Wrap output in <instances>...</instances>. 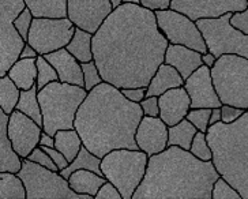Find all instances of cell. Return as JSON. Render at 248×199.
Instances as JSON below:
<instances>
[{
    "mask_svg": "<svg viewBox=\"0 0 248 199\" xmlns=\"http://www.w3.org/2000/svg\"><path fill=\"white\" fill-rule=\"evenodd\" d=\"M33 21H34V15L31 14V11L28 7L25 8L14 21L15 28L19 31V34L22 36V38L26 43H28V38H29V31L31 29Z\"/></svg>",
    "mask_w": 248,
    "mask_h": 199,
    "instance_id": "74e56055",
    "label": "cell"
},
{
    "mask_svg": "<svg viewBox=\"0 0 248 199\" xmlns=\"http://www.w3.org/2000/svg\"><path fill=\"white\" fill-rule=\"evenodd\" d=\"M34 18H67L68 0H25Z\"/></svg>",
    "mask_w": 248,
    "mask_h": 199,
    "instance_id": "d4e9b609",
    "label": "cell"
},
{
    "mask_svg": "<svg viewBox=\"0 0 248 199\" xmlns=\"http://www.w3.org/2000/svg\"><path fill=\"white\" fill-rule=\"evenodd\" d=\"M40 55H38V52L29 44V43H26L25 46H23L22 52H21V58L19 59H37Z\"/></svg>",
    "mask_w": 248,
    "mask_h": 199,
    "instance_id": "7dc6e473",
    "label": "cell"
},
{
    "mask_svg": "<svg viewBox=\"0 0 248 199\" xmlns=\"http://www.w3.org/2000/svg\"><path fill=\"white\" fill-rule=\"evenodd\" d=\"M221 176L213 161H203L179 146L149 157L146 175L132 199H212Z\"/></svg>",
    "mask_w": 248,
    "mask_h": 199,
    "instance_id": "3957f363",
    "label": "cell"
},
{
    "mask_svg": "<svg viewBox=\"0 0 248 199\" xmlns=\"http://www.w3.org/2000/svg\"><path fill=\"white\" fill-rule=\"evenodd\" d=\"M231 23H232V26H234L236 29H239L244 34L248 36V6L243 11L233 13L232 18H231Z\"/></svg>",
    "mask_w": 248,
    "mask_h": 199,
    "instance_id": "7bdbcfd3",
    "label": "cell"
},
{
    "mask_svg": "<svg viewBox=\"0 0 248 199\" xmlns=\"http://www.w3.org/2000/svg\"><path fill=\"white\" fill-rule=\"evenodd\" d=\"M83 86L56 81L38 90V100L43 112V128L55 135L59 130L75 128V118L82 103L88 97Z\"/></svg>",
    "mask_w": 248,
    "mask_h": 199,
    "instance_id": "5b68a950",
    "label": "cell"
},
{
    "mask_svg": "<svg viewBox=\"0 0 248 199\" xmlns=\"http://www.w3.org/2000/svg\"><path fill=\"white\" fill-rule=\"evenodd\" d=\"M0 199H28V191L18 173L0 172Z\"/></svg>",
    "mask_w": 248,
    "mask_h": 199,
    "instance_id": "f1b7e54d",
    "label": "cell"
},
{
    "mask_svg": "<svg viewBox=\"0 0 248 199\" xmlns=\"http://www.w3.org/2000/svg\"><path fill=\"white\" fill-rule=\"evenodd\" d=\"M113 10L110 0H68L67 18L77 28L94 34Z\"/></svg>",
    "mask_w": 248,
    "mask_h": 199,
    "instance_id": "4fadbf2b",
    "label": "cell"
},
{
    "mask_svg": "<svg viewBox=\"0 0 248 199\" xmlns=\"http://www.w3.org/2000/svg\"><path fill=\"white\" fill-rule=\"evenodd\" d=\"M66 49L73 56L79 60L80 63H88L94 60L93 55V34L89 33L86 30L77 28L74 37L68 43Z\"/></svg>",
    "mask_w": 248,
    "mask_h": 199,
    "instance_id": "484cf974",
    "label": "cell"
},
{
    "mask_svg": "<svg viewBox=\"0 0 248 199\" xmlns=\"http://www.w3.org/2000/svg\"><path fill=\"white\" fill-rule=\"evenodd\" d=\"M140 108L143 111V116H160V100L157 96H146L140 103Z\"/></svg>",
    "mask_w": 248,
    "mask_h": 199,
    "instance_id": "ab89813d",
    "label": "cell"
},
{
    "mask_svg": "<svg viewBox=\"0 0 248 199\" xmlns=\"http://www.w3.org/2000/svg\"><path fill=\"white\" fill-rule=\"evenodd\" d=\"M125 98H128L132 103L140 104L145 97L147 96V88H128V89H120Z\"/></svg>",
    "mask_w": 248,
    "mask_h": 199,
    "instance_id": "ee69618b",
    "label": "cell"
},
{
    "mask_svg": "<svg viewBox=\"0 0 248 199\" xmlns=\"http://www.w3.org/2000/svg\"><path fill=\"white\" fill-rule=\"evenodd\" d=\"M233 13L218 18H202L197 25L203 34L207 51L218 59L222 55H239L248 58V36L231 23Z\"/></svg>",
    "mask_w": 248,
    "mask_h": 199,
    "instance_id": "9c48e42d",
    "label": "cell"
},
{
    "mask_svg": "<svg viewBox=\"0 0 248 199\" xmlns=\"http://www.w3.org/2000/svg\"><path fill=\"white\" fill-rule=\"evenodd\" d=\"M53 137H55V148L66 155L68 162H73L83 146V140L80 138L79 133L75 128L59 130Z\"/></svg>",
    "mask_w": 248,
    "mask_h": 199,
    "instance_id": "4316f807",
    "label": "cell"
},
{
    "mask_svg": "<svg viewBox=\"0 0 248 199\" xmlns=\"http://www.w3.org/2000/svg\"><path fill=\"white\" fill-rule=\"evenodd\" d=\"M82 70H83V79H85V86L83 88L86 89L88 92L93 90L95 86H98L100 83L104 82L101 73H100L94 60L88 61V63H82Z\"/></svg>",
    "mask_w": 248,
    "mask_h": 199,
    "instance_id": "8d00e7d4",
    "label": "cell"
},
{
    "mask_svg": "<svg viewBox=\"0 0 248 199\" xmlns=\"http://www.w3.org/2000/svg\"><path fill=\"white\" fill-rule=\"evenodd\" d=\"M78 169H89L93 170L95 173L102 175L101 158H100L98 155L93 154V153L83 145L82 149H80L79 154L75 157V160H74L73 162L68 164V167H67L66 169L60 170V173L68 180V177L71 176V173H74L75 170ZM102 176H104V175H102Z\"/></svg>",
    "mask_w": 248,
    "mask_h": 199,
    "instance_id": "f546056e",
    "label": "cell"
},
{
    "mask_svg": "<svg viewBox=\"0 0 248 199\" xmlns=\"http://www.w3.org/2000/svg\"><path fill=\"white\" fill-rule=\"evenodd\" d=\"M212 199H243L240 192L231 184L225 177L219 176L214 183L212 192Z\"/></svg>",
    "mask_w": 248,
    "mask_h": 199,
    "instance_id": "e575fe53",
    "label": "cell"
},
{
    "mask_svg": "<svg viewBox=\"0 0 248 199\" xmlns=\"http://www.w3.org/2000/svg\"><path fill=\"white\" fill-rule=\"evenodd\" d=\"M77 26L68 18H34L29 31V43L38 55L66 48L74 37Z\"/></svg>",
    "mask_w": 248,
    "mask_h": 199,
    "instance_id": "8fae6325",
    "label": "cell"
},
{
    "mask_svg": "<svg viewBox=\"0 0 248 199\" xmlns=\"http://www.w3.org/2000/svg\"><path fill=\"white\" fill-rule=\"evenodd\" d=\"M212 77L221 103L248 111V58L222 55L212 68Z\"/></svg>",
    "mask_w": 248,
    "mask_h": 199,
    "instance_id": "52a82bcc",
    "label": "cell"
},
{
    "mask_svg": "<svg viewBox=\"0 0 248 199\" xmlns=\"http://www.w3.org/2000/svg\"><path fill=\"white\" fill-rule=\"evenodd\" d=\"M45 59L58 71L59 81L63 83L77 85V86H85L82 63L67 51L66 48L46 53Z\"/></svg>",
    "mask_w": 248,
    "mask_h": 199,
    "instance_id": "d6986e66",
    "label": "cell"
},
{
    "mask_svg": "<svg viewBox=\"0 0 248 199\" xmlns=\"http://www.w3.org/2000/svg\"><path fill=\"white\" fill-rule=\"evenodd\" d=\"M123 3H127V4H140V0H123Z\"/></svg>",
    "mask_w": 248,
    "mask_h": 199,
    "instance_id": "f5cc1de1",
    "label": "cell"
},
{
    "mask_svg": "<svg viewBox=\"0 0 248 199\" xmlns=\"http://www.w3.org/2000/svg\"><path fill=\"white\" fill-rule=\"evenodd\" d=\"M29 158L30 161L33 162H37V164H40V165H43L45 168H48V169H52V170H59L58 165L53 162L52 160V157L46 152H45L44 149L41 148V146H37L31 153L29 154ZM60 172V170H59Z\"/></svg>",
    "mask_w": 248,
    "mask_h": 199,
    "instance_id": "f35d334b",
    "label": "cell"
},
{
    "mask_svg": "<svg viewBox=\"0 0 248 199\" xmlns=\"http://www.w3.org/2000/svg\"><path fill=\"white\" fill-rule=\"evenodd\" d=\"M142 118L140 104L125 98L112 83L102 82L88 93L74 127L83 145L102 158L115 149H138L135 134Z\"/></svg>",
    "mask_w": 248,
    "mask_h": 199,
    "instance_id": "7a4b0ae2",
    "label": "cell"
},
{
    "mask_svg": "<svg viewBox=\"0 0 248 199\" xmlns=\"http://www.w3.org/2000/svg\"><path fill=\"white\" fill-rule=\"evenodd\" d=\"M40 146H46V148H55V137L45 133L43 130L41 134V139H40Z\"/></svg>",
    "mask_w": 248,
    "mask_h": 199,
    "instance_id": "c3c4849f",
    "label": "cell"
},
{
    "mask_svg": "<svg viewBox=\"0 0 248 199\" xmlns=\"http://www.w3.org/2000/svg\"><path fill=\"white\" fill-rule=\"evenodd\" d=\"M37 71H38V74H37V88H38V90H41L52 82L59 81L58 71L43 55H40L37 58Z\"/></svg>",
    "mask_w": 248,
    "mask_h": 199,
    "instance_id": "d6a6232c",
    "label": "cell"
},
{
    "mask_svg": "<svg viewBox=\"0 0 248 199\" xmlns=\"http://www.w3.org/2000/svg\"><path fill=\"white\" fill-rule=\"evenodd\" d=\"M247 6L248 0H172L170 8L190 16L192 21H198L243 11Z\"/></svg>",
    "mask_w": 248,
    "mask_h": 199,
    "instance_id": "9a60e30c",
    "label": "cell"
},
{
    "mask_svg": "<svg viewBox=\"0 0 248 199\" xmlns=\"http://www.w3.org/2000/svg\"><path fill=\"white\" fill-rule=\"evenodd\" d=\"M222 120L221 116V107L218 108H212V115H210V125H214Z\"/></svg>",
    "mask_w": 248,
    "mask_h": 199,
    "instance_id": "f907efd6",
    "label": "cell"
},
{
    "mask_svg": "<svg viewBox=\"0 0 248 199\" xmlns=\"http://www.w3.org/2000/svg\"><path fill=\"white\" fill-rule=\"evenodd\" d=\"M41 148L44 149L45 152L48 153V154L51 155L52 160H53V162L58 165L59 170H63L66 169L67 167H68V160L66 158V155L63 154L62 152H59L58 149L56 148H46V146H41Z\"/></svg>",
    "mask_w": 248,
    "mask_h": 199,
    "instance_id": "f6af8a7d",
    "label": "cell"
},
{
    "mask_svg": "<svg viewBox=\"0 0 248 199\" xmlns=\"http://www.w3.org/2000/svg\"><path fill=\"white\" fill-rule=\"evenodd\" d=\"M160 118L168 127L180 123L191 109V97L184 86L170 89L158 97Z\"/></svg>",
    "mask_w": 248,
    "mask_h": 199,
    "instance_id": "ac0fdd59",
    "label": "cell"
},
{
    "mask_svg": "<svg viewBox=\"0 0 248 199\" xmlns=\"http://www.w3.org/2000/svg\"><path fill=\"white\" fill-rule=\"evenodd\" d=\"M107 182V177L89 169H78L68 177L70 187L78 194H86L94 198L101 185Z\"/></svg>",
    "mask_w": 248,
    "mask_h": 199,
    "instance_id": "603a6c76",
    "label": "cell"
},
{
    "mask_svg": "<svg viewBox=\"0 0 248 199\" xmlns=\"http://www.w3.org/2000/svg\"><path fill=\"white\" fill-rule=\"evenodd\" d=\"M10 115L0 109V172L18 173L22 168L23 158L15 152L8 137Z\"/></svg>",
    "mask_w": 248,
    "mask_h": 199,
    "instance_id": "44dd1931",
    "label": "cell"
},
{
    "mask_svg": "<svg viewBox=\"0 0 248 199\" xmlns=\"http://www.w3.org/2000/svg\"><path fill=\"white\" fill-rule=\"evenodd\" d=\"M18 175L25 183L28 199H94L74 191L68 180L59 170L48 169L29 158H23Z\"/></svg>",
    "mask_w": 248,
    "mask_h": 199,
    "instance_id": "ba28073f",
    "label": "cell"
},
{
    "mask_svg": "<svg viewBox=\"0 0 248 199\" xmlns=\"http://www.w3.org/2000/svg\"><path fill=\"white\" fill-rule=\"evenodd\" d=\"M16 109L28 115L40 125H43V112H41V105H40V100H38L37 85L29 90L21 92V98L16 105Z\"/></svg>",
    "mask_w": 248,
    "mask_h": 199,
    "instance_id": "1f68e13d",
    "label": "cell"
},
{
    "mask_svg": "<svg viewBox=\"0 0 248 199\" xmlns=\"http://www.w3.org/2000/svg\"><path fill=\"white\" fill-rule=\"evenodd\" d=\"M94 199H123V195L116 185L107 180L98 190Z\"/></svg>",
    "mask_w": 248,
    "mask_h": 199,
    "instance_id": "b9f144b4",
    "label": "cell"
},
{
    "mask_svg": "<svg viewBox=\"0 0 248 199\" xmlns=\"http://www.w3.org/2000/svg\"><path fill=\"white\" fill-rule=\"evenodd\" d=\"M184 86V78L175 67L162 63L147 86V96L160 97L170 89Z\"/></svg>",
    "mask_w": 248,
    "mask_h": 199,
    "instance_id": "7402d4cb",
    "label": "cell"
},
{
    "mask_svg": "<svg viewBox=\"0 0 248 199\" xmlns=\"http://www.w3.org/2000/svg\"><path fill=\"white\" fill-rule=\"evenodd\" d=\"M184 88L191 97V108H218L222 105L210 67H199L184 81Z\"/></svg>",
    "mask_w": 248,
    "mask_h": 199,
    "instance_id": "2e32d148",
    "label": "cell"
},
{
    "mask_svg": "<svg viewBox=\"0 0 248 199\" xmlns=\"http://www.w3.org/2000/svg\"><path fill=\"white\" fill-rule=\"evenodd\" d=\"M149 155L139 149H115L101 158V172L122 192L123 199H132L146 175Z\"/></svg>",
    "mask_w": 248,
    "mask_h": 199,
    "instance_id": "8992f818",
    "label": "cell"
},
{
    "mask_svg": "<svg viewBox=\"0 0 248 199\" xmlns=\"http://www.w3.org/2000/svg\"><path fill=\"white\" fill-rule=\"evenodd\" d=\"M168 130L169 127L160 116H143L135 134L138 149L149 157L164 152L168 148Z\"/></svg>",
    "mask_w": 248,
    "mask_h": 199,
    "instance_id": "e0dca14e",
    "label": "cell"
},
{
    "mask_svg": "<svg viewBox=\"0 0 248 199\" xmlns=\"http://www.w3.org/2000/svg\"><path fill=\"white\" fill-rule=\"evenodd\" d=\"M37 59H18L7 75L21 90H29L37 85Z\"/></svg>",
    "mask_w": 248,
    "mask_h": 199,
    "instance_id": "cb8c5ba5",
    "label": "cell"
},
{
    "mask_svg": "<svg viewBox=\"0 0 248 199\" xmlns=\"http://www.w3.org/2000/svg\"><path fill=\"white\" fill-rule=\"evenodd\" d=\"M110 1H112V6H113V8L119 7V6L123 3V0H110Z\"/></svg>",
    "mask_w": 248,
    "mask_h": 199,
    "instance_id": "816d5d0a",
    "label": "cell"
},
{
    "mask_svg": "<svg viewBox=\"0 0 248 199\" xmlns=\"http://www.w3.org/2000/svg\"><path fill=\"white\" fill-rule=\"evenodd\" d=\"M206 134L218 173L248 199V111L233 123L210 125Z\"/></svg>",
    "mask_w": 248,
    "mask_h": 199,
    "instance_id": "277c9868",
    "label": "cell"
},
{
    "mask_svg": "<svg viewBox=\"0 0 248 199\" xmlns=\"http://www.w3.org/2000/svg\"><path fill=\"white\" fill-rule=\"evenodd\" d=\"M172 0H140V6L152 10V11H160V10H168L170 8Z\"/></svg>",
    "mask_w": 248,
    "mask_h": 199,
    "instance_id": "bcb514c9",
    "label": "cell"
},
{
    "mask_svg": "<svg viewBox=\"0 0 248 199\" xmlns=\"http://www.w3.org/2000/svg\"><path fill=\"white\" fill-rule=\"evenodd\" d=\"M25 8V0H0V77L7 75L26 44L14 25Z\"/></svg>",
    "mask_w": 248,
    "mask_h": 199,
    "instance_id": "30bf717a",
    "label": "cell"
},
{
    "mask_svg": "<svg viewBox=\"0 0 248 199\" xmlns=\"http://www.w3.org/2000/svg\"><path fill=\"white\" fill-rule=\"evenodd\" d=\"M190 152L195 157H198L199 160L213 161V150L210 148V145H209V140H207V134L198 131L195 138L192 140Z\"/></svg>",
    "mask_w": 248,
    "mask_h": 199,
    "instance_id": "836d02e7",
    "label": "cell"
},
{
    "mask_svg": "<svg viewBox=\"0 0 248 199\" xmlns=\"http://www.w3.org/2000/svg\"><path fill=\"white\" fill-rule=\"evenodd\" d=\"M202 60H203V64L204 66L210 67L213 68L214 64L217 63V58H216V55H213L212 52H206V53H202Z\"/></svg>",
    "mask_w": 248,
    "mask_h": 199,
    "instance_id": "681fc988",
    "label": "cell"
},
{
    "mask_svg": "<svg viewBox=\"0 0 248 199\" xmlns=\"http://www.w3.org/2000/svg\"><path fill=\"white\" fill-rule=\"evenodd\" d=\"M164 63L175 67L180 73L184 81L190 77L194 71H197L199 67L203 66L202 53L195 51L192 48H188L186 45L169 44L165 52Z\"/></svg>",
    "mask_w": 248,
    "mask_h": 199,
    "instance_id": "ffe728a7",
    "label": "cell"
},
{
    "mask_svg": "<svg viewBox=\"0 0 248 199\" xmlns=\"http://www.w3.org/2000/svg\"><path fill=\"white\" fill-rule=\"evenodd\" d=\"M43 125L36 123L28 115L15 109L8 119V137L14 146L15 152L22 158H28L29 154L40 146L43 134Z\"/></svg>",
    "mask_w": 248,
    "mask_h": 199,
    "instance_id": "5bb4252c",
    "label": "cell"
},
{
    "mask_svg": "<svg viewBox=\"0 0 248 199\" xmlns=\"http://www.w3.org/2000/svg\"><path fill=\"white\" fill-rule=\"evenodd\" d=\"M210 115L212 108H191L187 118L198 128V131L207 133L210 127Z\"/></svg>",
    "mask_w": 248,
    "mask_h": 199,
    "instance_id": "d590c367",
    "label": "cell"
},
{
    "mask_svg": "<svg viewBox=\"0 0 248 199\" xmlns=\"http://www.w3.org/2000/svg\"><path fill=\"white\" fill-rule=\"evenodd\" d=\"M197 133V127L188 119H183L180 123L169 127L168 146H179L184 150H190Z\"/></svg>",
    "mask_w": 248,
    "mask_h": 199,
    "instance_id": "83f0119b",
    "label": "cell"
},
{
    "mask_svg": "<svg viewBox=\"0 0 248 199\" xmlns=\"http://www.w3.org/2000/svg\"><path fill=\"white\" fill-rule=\"evenodd\" d=\"M168 45L155 13L140 4L122 3L93 34V55L102 79L119 89L147 88Z\"/></svg>",
    "mask_w": 248,
    "mask_h": 199,
    "instance_id": "6da1fadb",
    "label": "cell"
},
{
    "mask_svg": "<svg viewBox=\"0 0 248 199\" xmlns=\"http://www.w3.org/2000/svg\"><path fill=\"white\" fill-rule=\"evenodd\" d=\"M246 112V109L243 108H237V107H233V105H228V104H222L221 105V116H222V123H233L237 119L240 118L241 115Z\"/></svg>",
    "mask_w": 248,
    "mask_h": 199,
    "instance_id": "60d3db41",
    "label": "cell"
},
{
    "mask_svg": "<svg viewBox=\"0 0 248 199\" xmlns=\"http://www.w3.org/2000/svg\"><path fill=\"white\" fill-rule=\"evenodd\" d=\"M155 18L169 44L186 45L201 53L207 52V45L197 21H192L190 16L172 8L155 11Z\"/></svg>",
    "mask_w": 248,
    "mask_h": 199,
    "instance_id": "7c38bea8",
    "label": "cell"
},
{
    "mask_svg": "<svg viewBox=\"0 0 248 199\" xmlns=\"http://www.w3.org/2000/svg\"><path fill=\"white\" fill-rule=\"evenodd\" d=\"M21 92L22 90L15 85L8 75L0 77V109L7 115H11L19 103Z\"/></svg>",
    "mask_w": 248,
    "mask_h": 199,
    "instance_id": "4dcf8cb0",
    "label": "cell"
}]
</instances>
